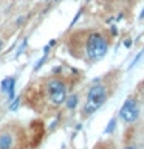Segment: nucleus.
<instances>
[{
  "label": "nucleus",
  "mask_w": 144,
  "mask_h": 149,
  "mask_svg": "<svg viewBox=\"0 0 144 149\" xmlns=\"http://www.w3.org/2000/svg\"><path fill=\"white\" fill-rule=\"evenodd\" d=\"M78 95H70V96H67V100H65V104H67V109H70V110H73L74 107L78 106Z\"/></svg>",
  "instance_id": "obj_7"
},
{
  "label": "nucleus",
  "mask_w": 144,
  "mask_h": 149,
  "mask_svg": "<svg viewBox=\"0 0 144 149\" xmlns=\"http://www.w3.org/2000/svg\"><path fill=\"white\" fill-rule=\"evenodd\" d=\"M125 149H138V148H135V146H127Z\"/></svg>",
  "instance_id": "obj_21"
},
{
  "label": "nucleus",
  "mask_w": 144,
  "mask_h": 149,
  "mask_svg": "<svg viewBox=\"0 0 144 149\" xmlns=\"http://www.w3.org/2000/svg\"><path fill=\"white\" fill-rule=\"evenodd\" d=\"M116 33H118V31H116V28H115V26H111V34L116 36Z\"/></svg>",
  "instance_id": "obj_17"
},
{
  "label": "nucleus",
  "mask_w": 144,
  "mask_h": 149,
  "mask_svg": "<svg viewBox=\"0 0 144 149\" xmlns=\"http://www.w3.org/2000/svg\"><path fill=\"white\" fill-rule=\"evenodd\" d=\"M22 20H23V17H19V19H17V25H20Z\"/></svg>",
  "instance_id": "obj_19"
},
{
  "label": "nucleus",
  "mask_w": 144,
  "mask_h": 149,
  "mask_svg": "<svg viewBox=\"0 0 144 149\" xmlns=\"http://www.w3.org/2000/svg\"><path fill=\"white\" fill-rule=\"evenodd\" d=\"M46 95H48L50 102L54 107L62 106L65 100H67V86L62 79L59 78H51L48 82H46Z\"/></svg>",
  "instance_id": "obj_3"
},
{
  "label": "nucleus",
  "mask_w": 144,
  "mask_h": 149,
  "mask_svg": "<svg viewBox=\"0 0 144 149\" xmlns=\"http://www.w3.org/2000/svg\"><path fill=\"white\" fill-rule=\"evenodd\" d=\"M46 56H48V54H44V56H42V58H40L39 61H37V64L34 65V72H37V70H39V68L42 67V65L45 64V61H46Z\"/></svg>",
  "instance_id": "obj_11"
},
{
  "label": "nucleus",
  "mask_w": 144,
  "mask_h": 149,
  "mask_svg": "<svg viewBox=\"0 0 144 149\" xmlns=\"http://www.w3.org/2000/svg\"><path fill=\"white\" fill-rule=\"evenodd\" d=\"M107 101V88L102 84H95L88 90L85 104H84V115H93L102 104Z\"/></svg>",
  "instance_id": "obj_2"
},
{
  "label": "nucleus",
  "mask_w": 144,
  "mask_h": 149,
  "mask_svg": "<svg viewBox=\"0 0 144 149\" xmlns=\"http://www.w3.org/2000/svg\"><path fill=\"white\" fill-rule=\"evenodd\" d=\"M115 126H116V120L111 118V120L109 121V126H107L105 130H104V134H111V132L115 130Z\"/></svg>",
  "instance_id": "obj_10"
},
{
  "label": "nucleus",
  "mask_w": 144,
  "mask_h": 149,
  "mask_svg": "<svg viewBox=\"0 0 144 149\" xmlns=\"http://www.w3.org/2000/svg\"><path fill=\"white\" fill-rule=\"evenodd\" d=\"M119 116L123 121H125V123H133V121H136L138 116H139V107H138L136 100L127 98L119 109Z\"/></svg>",
  "instance_id": "obj_5"
},
{
  "label": "nucleus",
  "mask_w": 144,
  "mask_h": 149,
  "mask_svg": "<svg viewBox=\"0 0 144 149\" xmlns=\"http://www.w3.org/2000/svg\"><path fill=\"white\" fill-rule=\"evenodd\" d=\"M2 44H3V42H0V50H2Z\"/></svg>",
  "instance_id": "obj_22"
},
{
  "label": "nucleus",
  "mask_w": 144,
  "mask_h": 149,
  "mask_svg": "<svg viewBox=\"0 0 144 149\" xmlns=\"http://www.w3.org/2000/svg\"><path fill=\"white\" fill-rule=\"evenodd\" d=\"M139 19H144V8H143V11H141V14H139Z\"/></svg>",
  "instance_id": "obj_20"
},
{
  "label": "nucleus",
  "mask_w": 144,
  "mask_h": 149,
  "mask_svg": "<svg viewBox=\"0 0 144 149\" xmlns=\"http://www.w3.org/2000/svg\"><path fill=\"white\" fill-rule=\"evenodd\" d=\"M20 134L17 126H6L0 130V149H16Z\"/></svg>",
  "instance_id": "obj_4"
},
{
  "label": "nucleus",
  "mask_w": 144,
  "mask_h": 149,
  "mask_svg": "<svg viewBox=\"0 0 144 149\" xmlns=\"http://www.w3.org/2000/svg\"><path fill=\"white\" fill-rule=\"evenodd\" d=\"M82 13H84V9L81 8V9H79V11H78V14H76V16H74V19H73V20H71V23H70V28H73L74 25H76V22L79 20V17L82 16Z\"/></svg>",
  "instance_id": "obj_12"
},
{
  "label": "nucleus",
  "mask_w": 144,
  "mask_h": 149,
  "mask_svg": "<svg viewBox=\"0 0 144 149\" xmlns=\"http://www.w3.org/2000/svg\"><path fill=\"white\" fill-rule=\"evenodd\" d=\"M48 53H50V47L45 45V47H44V54H48Z\"/></svg>",
  "instance_id": "obj_14"
},
{
  "label": "nucleus",
  "mask_w": 144,
  "mask_h": 149,
  "mask_svg": "<svg viewBox=\"0 0 144 149\" xmlns=\"http://www.w3.org/2000/svg\"><path fill=\"white\" fill-rule=\"evenodd\" d=\"M19 106H20V96L14 98V100L11 101V104H9V110L11 112H16L19 109Z\"/></svg>",
  "instance_id": "obj_8"
},
{
  "label": "nucleus",
  "mask_w": 144,
  "mask_h": 149,
  "mask_svg": "<svg viewBox=\"0 0 144 149\" xmlns=\"http://www.w3.org/2000/svg\"><path fill=\"white\" fill-rule=\"evenodd\" d=\"M124 45H125V47H127V48H129V47L132 45V40H125V44H124Z\"/></svg>",
  "instance_id": "obj_18"
},
{
  "label": "nucleus",
  "mask_w": 144,
  "mask_h": 149,
  "mask_svg": "<svg viewBox=\"0 0 144 149\" xmlns=\"http://www.w3.org/2000/svg\"><path fill=\"white\" fill-rule=\"evenodd\" d=\"M107 50H109V44H107L105 37L102 34H99V33H91L87 37L85 53H87V58L90 61L102 59L107 54Z\"/></svg>",
  "instance_id": "obj_1"
},
{
  "label": "nucleus",
  "mask_w": 144,
  "mask_h": 149,
  "mask_svg": "<svg viewBox=\"0 0 144 149\" xmlns=\"http://www.w3.org/2000/svg\"><path fill=\"white\" fill-rule=\"evenodd\" d=\"M60 70H62L60 67H56V68H53V73H56V74H57V73H60Z\"/></svg>",
  "instance_id": "obj_15"
},
{
  "label": "nucleus",
  "mask_w": 144,
  "mask_h": 149,
  "mask_svg": "<svg viewBox=\"0 0 144 149\" xmlns=\"http://www.w3.org/2000/svg\"><path fill=\"white\" fill-rule=\"evenodd\" d=\"M143 54H144V50H141V51H139V53H138V54H136V56H135V58H133V61H132V64L129 65V70H132V68L135 67V65H136V64L139 62V59L143 58Z\"/></svg>",
  "instance_id": "obj_9"
},
{
  "label": "nucleus",
  "mask_w": 144,
  "mask_h": 149,
  "mask_svg": "<svg viewBox=\"0 0 144 149\" xmlns=\"http://www.w3.org/2000/svg\"><path fill=\"white\" fill-rule=\"evenodd\" d=\"M14 87H16V78H5L2 84H0L2 92H5L8 95V102H11L14 100Z\"/></svg>",
  "instance_id": "obj_6"
},
{
  "label": "nucleus",
  "mask_w": 144,
  "mask_h": 149,
  "mask_svg": "<svg viewBox=\"0 0 144 149\" xmlns=\"http://www.w3.org/2000/svg\"><path fill=\"white\" fill-rule=\"evenodd\" d=\"M26 42H28L26 39H25V40L22 42V45H20V48H19V51H17V56H16V58H19V56L22 54V51H23V48H25V47H26Z\"/></svg>",
  "instance_id": "obj_13"
},
{
  "label": "nucleus",
  "mask_w": 144,
  "mask_h": 149,
  "mask_svg": "<svg viewBox=\"0 0 144 149\" xmlns=\"http://www.w3.org/2000/svg\"><path fill=\"white\" fill-rule=\"evenodd\" d=\"M87 2H88V0H87Z\"/></svg>",
  "instance_id": "obj_23"
},
{
  "label": "nucleus",
  "mask_w": 144,
  "mask_h": 149,
  "mask_svg": "<svg viewBox=\"0 0 144 149\" xmlns=\"http://www.w3.org/2000/svg\"><path fill=\"white\" fill-rule=\"evenodd\" d=\"M54 45H56V40H54V39H51V40H50V44H48V47H54Z\"/></svg>",
  "instance_id": "obj_16"
}]
</instances>
